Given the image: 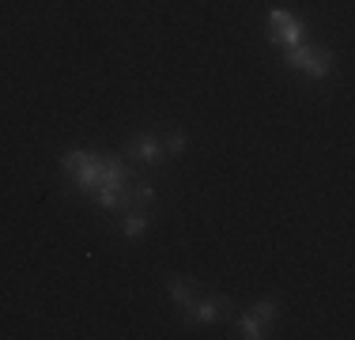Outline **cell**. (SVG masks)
<instances>
[{
    "label": "cell",
    "mask_w": 355,
    "mask_h": 340,
    "mask_svg": "<svg viewBox=\"0 0 355 340\" xmlns=\"http://www.w3.org/2000/svg\"><path fill=\"white\" fill-rule=\"evenodd\" d=\"M302 34H306V27H302L295 15H287V12H268V38L272 42H287V46H299L302 42Z\"/></svg>",
    "instance_id": "cell-1"
},
{
    "label": "cell",
    "mask_w": 355,
    "mask_h": 340,
    "mask_svg": "<svg viewBox=\"0 0 355 340\" xmlns=\"http://www.w3.org/2000/svg\"><path fill=\"white\" fill-rule=\"evenodd\" d=\"M231 299L216 295V299H193L189 306V321H219V318H231Z\"/></svg>",
    "instance_id": "cell-2"
},
{
    "label": "cell",
    "mask_w": 355,
    "mask_h": 340,
    "mask_svg": "<svg viewBox=\"0 0 355 340\" xmlns=\"http://www.w3.org/2000/svg\"><path fill=\"white\" fill-rule=\"evenodd\" d=\"M72 185H76L80 193H95L98 185H103V159H98L95 151H91L87 163H83V167L72 174Z\"/></svg>",
    "instance_id": "cell-3"
},
{
    "label": "cell",
    "mask_w": 355,
    "mask_h": 340,
    "mask_svg": "<svg viewBox=\"0 0 355 340\" xmlns=\"http://www.w3.org/2000/svg\"><path fill=\"white\" fill-rule=\"evenodd\" d=\"M137 182L132 178L129 163H121V159H103V185H110V189H129V185ZM98 185V189H103Z\"/></svg>",
    "instance_id": "cell-4"
},
{
    "label": "cell",
    "mask_w": 355,
    "mask_h": 340,
    "mask_svg": "<svg viewBox=\"0 0 355 340\" xmlns=\"http://www.w3.org/2000/svg\"><path fill=\"white\" fill-rule=\"evenodd\" d=\"M163 144L159 140H151V136H137V140L129 144V159H137V163H151V167H159L163 163Z\"/></svg>",
    "instance_id": "cell-5"
},
{
    "label": "cell",
    "mask_w": 355,
    "mask_h": 340,
    "mask_svg": "<svg viewBox=\"0 0 355 340\" xmlns=\"http://www.w3.org/2000/svg\"><path fill=\"white\" fill-rule=\"evenodd\" d=\"M155 204V189L151 185H129L121 189V212H144Z\"/></svg>",
    "instance_id": "cell-6"
},
{
    "label": "cell",
    "mask_w": 355,
    "mask_h": 340,
    "mask_svg": "<svg viewBox=\"0 0 355 340\" xmlns=\"http://www.w3.org/2000/svg\"><path fill=\"white\" fill-rule=\"evenodd\" d=\"M302 72L314 76V80H325V76L333 72V53H329V49H318V46H314V57L306 61V68H302Z\"/></svg>",
    "instance_id": "cell-7"
},
{
    "label": "cell",
    "mask_w": 355,
    "mask_h": 340,
    "mask_svg": "<svg viewBox=\"0 0 355 340\" xmlns=\"http://www.w3.org/2000/svg\"><path fill=\"white\" fill-rule=\"evenodd\" d=\"M166 287H171V299L182 306V310H189L193 299H197V295H193V287H189V284H182V280H171Z\"/></svg>",
    "instance_id": "cell-8"
},
{
    "label": "cell",
    "mask_w": 355,
    "mask_h": 340,
    "mask_svg": "<svg viewBox=\"0 0 355 340\" xmlns=\"http://www.w3.org/2000/svg\"><path fill=\"white\" fill-rule=\"evenodd\" d=\"M87 155H91V151H83V148H72V151H69V155H64V159H61V170H64V174H69V178H72V174H76V170H80L83 163H87Z\"/></svg>",
    "instance_id": "cell-9"
},
{
    "label": "cell",
    "mask_w": 355,
    "mask_h": 340,
    "mask_svg": "<svg viewBox=\"0 0 355 340\" xmlns=\"http://www.w3.org/2000/svg\"><path fill=\"white\" fill-rule=\"evenodd\" d=\"M250 314L261 321V325H265V321H276V314H280V306H276V299H261V303L253 306Z\"/></svg>",
    "instance_id": "cell-10"
},
{
    "label": "cell",
    "mask_w": 355,
    "mask_h": 340,
    "mask_svg": "<svg viewBox=\"0 0 355 340\" xmlns=\"http://www.w3.org/2000/svg\"><path fill=\"white\" fill-rule=\"evenodd\" d=\"M239 337H246V340L265 337V333H261V321L253 318V314H242V318H239Z\"/></svg>",
    "instance_id": "cell-11"
},
{
    "label": "cell",
    "mask_w": 355,
    "mask_h": 340,
    "mask_svg": "<svg viewBox=\"0 0 355 340\" xmlns=\"http://www.w3.org/2000/svg\"><path fill=\"white\" fill-rule=\"evenodd\" d=\"M310 57H314V46H302V42H299V46H291V53H287V65H291V68H306Z\"/></svg>",
    "instance_id": "cell-12"
},
{
    "label": "cell",
    "mask_w": 355,
    "mask_h": 340,
    "mask_svg": "<svg viewBox=\"0 0 355 340\" xmlns=\"http://www.w3.org/2000/svg\"><path fill=\"white\" fill-rule=\"evenodd\" d=\"M95 197L103 208H121V189H110V185H103V189H95Z\"/></svg>",
    "instance_id": "cell-13"
},
{
    "label": "cell",
    "mask_w": 355,
    "mask_h": 340,
    "mask_svg": "<svg viewBox=\"0 0 355 340\" xmlns=\"http://www.w3.org/2000/svg\"><path fill=\"white\" fill-rule=\"evenodd\" d=\"M144 227H148V219H144L140 212H132V216L125 219V235H129V238H140V235H144Z\"/></svg>",
    "instance_id": "cell-14"
},
{
    "label": "cell",
    "mask_w": 355,
    "mask_h": 340,
    "mask_svg": "<svg viewBox=\"0 0 355 340\" xmlns=\"http://www.w3.org/2000/svg\"><path fill=\"white\" fill-rule=\"evenodd\" d=\"M185 144H189V140H185V133H174L171 140H166V155H182Z\"/></svg>",
    "instance_id": "cell-15"
}]
</instances>
